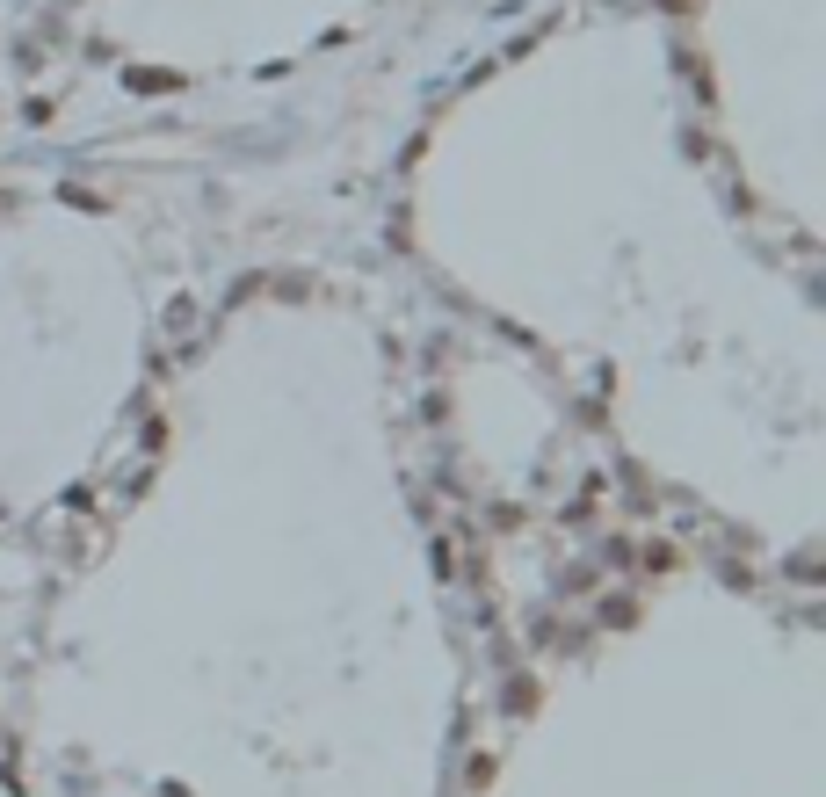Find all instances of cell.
Returning <instances> with one entry per match:
<instances>
[{"label":"cell","instance_id":"6da1fadb","mask_svg":"<svg viewBox=\"0 0 826 797\" xmlns=\"http://www.w3.org/2000/svg\"><path fill=\"white\" fill-rule=\"evenodd\" d=\"M123 88H138V95H175V88H189L182 73H153V66H131L123 73Z\"/></svg>","mask_w":826,"mask_h":797}]
</instances>
